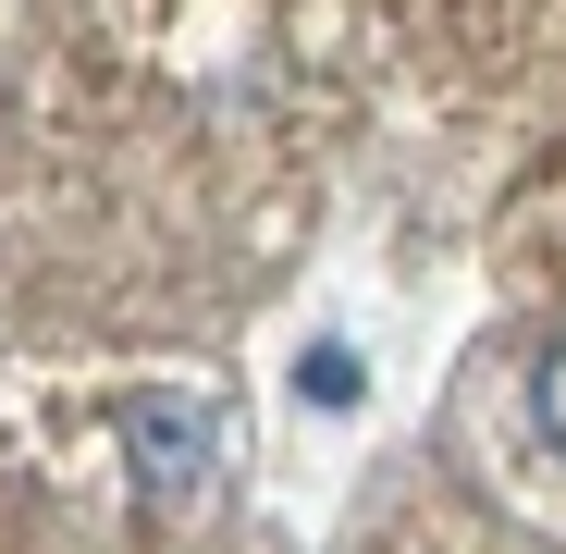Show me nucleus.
<instances>
[{
	"label": "nucleus",
	"mask_w": 566,
	"mask_h": 554,
	"mask_svg": "<svg viewBox=\"0 0 566 554\" xmlns=\"http://www.w3.org/2000/svg\"><path fill=\"white\" fill-rule=\"evenodd\" d=\"M530 419H542V443H566V333H554L542 369H530Z\"/></svg>",
	"instance_id": "obj_1"
}]
</instances>
